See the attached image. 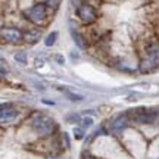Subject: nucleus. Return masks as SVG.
I'll return each mask as SVG.
<instances>
[{
    "label": "nucleus",
    "instance_id": "nucleus-1",
    "mask_svg": "<svg viewBox=\"0 0 159 159\" xmlns=\"http://www.w3.org/2000/svg\"><path fill=\"white\" fill-rule=\"evenodd\" d=\"M159 68V41H149L144 44L143 56L139 62V71L140 72H152Z\"/></svg>",
    "mask_w": 159,
    "mask_h": 159
},
{
    "label": "nucleus",
    "instance_id": "nucleus-2",
    "mask_svg": "<svg viewBox=\"0 0 159 159\" xmlns=\"http://www.w3.org/2000/svg\"><path fill=\"white\" fill-rule=\"evenodd\" d=\"M31 127L33 130L39 134L40 137H50L55 131H56L57 125L52 118L46 116V115H34L31 118Z\"/></svg>",
    "mask_w": 159,
    "mask_h": 159
},
{
    "label": "nucleus",
    "instance_id": "nucleus-3",
    "mask_svg": "<svg viewBox=\"0 0 159 159\" xmlns=\"http://www.w3.org/2000/svg\"><path fill=\"white\" fill-rule=\"evenodd\" d=\"M47 11H49V7L41 2V3H35L31 7L25 9L24 11V16H25V19L28 22L41 28L43 25L47 24Z\"/></svg>",
    "mask_w": 159,
    "mask_h": 159
},
{
    "label": "nucleus",
    "instance_id": "nucleus-4",
    "mask_svg": "<svg viewBox=\"0 0 159 159\" xmlns=\"http://www.w3.org/2000/svg\"><path fill=\"white\" fill-rule=\"evenodd\" d=\"M133 115H128L130 116V121H134L136 124L140 125H149V124H155L159 118V112L155 111V109H146V108H140L130 112Z\"/></svg>",
    "mask_w": 159,
    "mask_h": 159
},
{
    "label": "nucleus",
    "instance_id": "nucleus-5",
    "mask_svg": "<svg viewBox=\"0 0 159 159\" xmlns=\"http://www.w3.org/2000/svg\"><path fill=\"white\" fill-rule=\"evenodd\" d=\"M75 13H77V18L80 19V22L83 25H91L97 21V9L93 5L87 3V2H83L77 6L75 9Z\"/></svg>",
    "mask_w": 159,
    "mask_h": 159
},
{
    "label": "nucleus",
    "instance_id": "nucleus-6",
    "mask_svg": "<svg viewBox=\"0 0 159 159\" xmlns=\"http://www.w3.org/2000/svg\"><path fill=\"white\" fill-rule=\"evenodd\" d=\"M0 43L18 46L22 43V31L16 27H3L0 30Z\"/></svg>",
    "mask_w": 159,
    "mask_h": 159
},
{
    "label": "nucleus",
    "instance_id": "nucleus-7",
    "mask_svg": "<svg viewBox=\"0 0 159 159\" xmlns=\"http://www.w3.org/2000/svg\"><path fill=\"white\" fill-rule=\"evenodd\" d=\"M19 116V111L12 105H0V124H11Z\"/></svg>",
    "mask_w": 159,
    "mask_h": 159
},
{
    "label": "nucleus",
    "instance_id": "nucleus-8",
    "mask_svg": "<svg viewBox=\"0 0 159 159\" xmlns=\"http://www.w3.org/2000/svg\"><path fill=\"white\" fill-rule=\"evenodd\" d=\"M130 124V116L127 114H121L118 116H115L112 121H111V124H109V128L112 133L115 134H119V133H122V131L128 127Z\"/></svg>",
    "mask_w": 159,
    "mask_h": 159
},
{
    "label": "nucleus",
    "instance_id": "nucleus-9",
    "mask_svg": "<svg viewBox=\"0 0 159 159\" xmlns=\"http://www.w3.org/2000/svg\"><path fill=\"white\" fill-rule=\"evenodd\" d=\"M41 37H43V31L39 27L28 28V30H25V31H22V43H25V44H30V46L37 44L40 40H41Z\"/></svg>",
    "mask_w": 159,
    "mask_h": 159
},
{
    "label": "nucleus",
    "instance_id": "nucleus-10",
    "mask_svg": "<svg viewBox=\"0 0 159 159\" xmlns=\"http://www.w3.org/2000/svg\"><path fill=\"white\" fill-rule=\"evenodd\" d=\"M71 37H72V40H74V43L77 46H78L80 49H87L89 47V44H87V40H85V37L81 33H80L78 30L75 28H71Z\"/></svg>",
    "mask_w": 159,
    "mask_h": 159
},
{
    "label": "nucleus",
    "instance_id": "nucleus-11",
    "mask_svg": "<svg viewBox=\"0 0 159 159\" xmlns=\"http://www.w3.org/2000/svg\"><path fill=\"white\" fill-rule=\"evenodd\" d=\"M57 37H59L57 31H52V33H49V34L46 35V39H44V46L46 47H52L53 44H56Z\"/></svg>",
    "mask_w": 159,
    "mask_h": 159
},
{
    "label": "nucleus",
    "instance_id": "nucleus-12",
    "mask_svg": "<svg viewBox=\"0 0 159 159\" xmlns=\"http://www.w3.org/2000/svg\"><path fill=\"white\" fill-rule=\"evenodd\" d=\"M15 61H16L18 63H21V65H27V53L25 52H18V53H15Z\"/></svg>",
    "mask_w": 159,
    "mask_h": 159
},
{
    "label": "nucleus",
    "instance_id": "nucleus-13",
    "mask_svg": "<svg viewBox=\"0 0 159 159\" xmlns=\"http://www.w3.org/2000/svg\"><path fill=\"white\" fill-rule=\"evenodd\" d=\"M61 2H62V0H43V3H44L49 9H57L59 5H61Z\"/></svg>",
    "mask_w": 159,
    "mask_h": 159
},
{
    "label": "nucleus",
    "instance_id": "nucleus-14",
    "mask_svg": "<svg viewBox=\"0 0 159 159\" xmlns=\"http://www.w3.org/2000/svg\"><path fill=\"white\" fill-rule=\"evenodd\" d=\"M80 124H81L83 128H89V127L93 125V118H90V116H84V118L80 119Z\"/></svg>",
    "mask_w": 159,
    "mask_h": 159
},
{
    "label": "nucleus",
    "instance_id": "nucleus-15",
    "mask_svg": "<svg viewBox=\"0 0 159 159\" xmlns=\"http://www.w3.org/2000/svg\"><path fill=\"white\" fill-rule=\"evenodd\" d=\"M65 96L68 97L69 100H72V102H80V100H83V96L75 94V93H72V91H66V93H65Z\"/></svg>",
    "mask_w": 159,
    "mask_h": 159
},
{
    "label": "nucleus",
    "instance_id": "nucleus-16",
    "mask_svg": "<svg viewBox=\"0 0 159 159\" xmlns=\"http://www.w3.org/2000/svg\"><path fill=\"white\" fill-rule=\"evenodd\" d=\"M74 136H75V139H77V140L84 139V136H85L84 128H83V127H81V128H75V130H74Z\"/></svg>",
    "mask_w": 159,
    "mask_h": 159
},
{
    "label": "nucleus",
    "instance_id": "nucleus-17",
    "mask_svg": "<svg viewBox=\"0 0 159 159\" xmlns=\"http://www.w3.org/2000/svg\"><path fill=\"white\" fill-rule=\"evenodd\" d=\"M55 59H57V62H59V63L65 62V61H63V57H62V55H56V56H55Z\"/></svg>",
    "mask_w": 159,
    "mask_h": 159
},
{
    "label": "nucleus",
    "instance_id": "nucleus-18",
    "mask_svg": "<svg viewBox=\"0 0 159 159\" xmlns=\"http://www.w3.org/2000/svg\"><path fill=\"white\" fill-rule=\"evenodd\" d=\"M5 74H6V69H3L0 66V75H5Z\"/></svg>",
    "mask_w": 159,
    "mask_h": 159
},
{
    "label": "nucleus",
    "instance_id": "nucleus-19",
    "mask_svg": "<svg viewBox=\"0 0 159 159\" xmlns=\"http://www.w3.org/2000/svg\"><path fill=\"white\" fill-rule=\"evenodd\" d=\"M43 103H47V105H53V102H50V100H43Z\"/></svg>",
    "mask_w": 159,
    "mask_h": 159
},
{
    "label": "nucleus",
    "instance_id": "nucleus-20",
    "mask_svg": "<svg viewBox=\"0 0 159 159\" xmlns=\"http://www.w3.org/2000/svg\"><path fill=\"white\" fill-rule=\"evenodd\" d=\"M47 159H59V158H56V156H50V158H47Z\"/></svg>",
    "mask_w": 159,
    "mask_h": 159
},
{
    "label": "nucleus",
    "instance_id": "nucleus-21",
    "mask_svg": "<svg viewBox=\"0 0 159 159\" xmlns=\"http://www.w3.org/2000/svg\"><path fill=\"white\" fill-rule=\"evenodd\" d=\"M2 28H3V27H2V24H0V30H2Z\"/></svg>",
    "mask_w": 159,
    "mask_h": 159
}]
</instances>
